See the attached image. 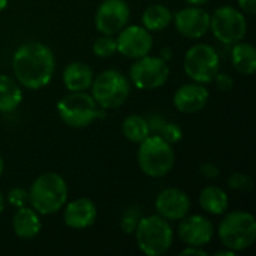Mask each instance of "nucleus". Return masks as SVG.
Here are the masks:
<instances>
[{
	"label": "nucleus",
	"mask_w": 256,
	"mask_h": 256,
	"mask_svg": "<svg viewBox=\"0 0 256 256\" xmlns=\"http://www.w3.org/2000/svg\"><path fill=\"white\" fill-rule=\"evenodd\" d=\"M12 230L15 236L22 240H32L38 237L42 230L39 213L27 206L18 208L12 218Z\"/></svg>",
	"instance_id": "nucleus-18"
},
{
	"label": "nucleus",
	"mask_w": 256,
	"mask_h": 256,
	"mask_svg": "<svg viewBox=\"0 0 256 256\" xmlns=\"http://www.w3.org/2000/svg\"><path fill=\"white\" fill-rule=\"evenodd\" d=\"M219 238L226 249L243 252L249 249L256 240V220L254 214L236 210L228 213L219 225Z\"/></svg>",
	"instance_id": "nucleus-5"
},
{
	"label": "nucleus",
	"mask_w": 256,
	"mask_h": 256,
	"mask_svg": "<svg viewBox=\"0 0 256 256\" xmlns=\"http://www.w3.org/2000/svg\"><path fill=\"white\" fill-rule=\"evenodd\" d=\"M3 170H4V162H3V159H2V156H0V176L3 174Z\"/></svg>",
	"instance_id": "nucleus-38"
},
{
	"label": "nucleus",
	"mask_w": 256,
	"mask_h": 256,
	"mask_svg": "<svg viewBox=\"0 0 256 256\" xmlns=\"http://www.w3.org/2000/svg\"><path fill=\"white\" fill-rule=\"evenodd\" d=\"M172 22V12L168 6L154 3L150 4L142 14V27L148 32H160L165 30Z\"/></svg>",
	"instance_id": "nucleus-23"
},
{
	"label": "nucleus",
	"mask_w": 256,
	"mask_h": 256,
	"mask_svg": "<svg viewBox=\"0 0 256 256\" xmlns=\"http://www.w3.org/2000/svg\"><path fill=\"white\" fill-rule=\"evenodd\" d=\"M92 96L102 110L120 108L129 98L130 82L116 69H106L93 78Z\"/></svg>",
	"instance_id": "nucleus-7"
},
{
	"label": "nucleus",
	"mask_w": 256,
	"mask_h": 256,
	"mask_svg": "<svg viewBox=\"0 0 256 256\" xmlns=\"http://www.w3.org/2000/svg\"><path fill=\"white\" fill-rule=\"evenodd\" d=\"M213 224L201 214L184 216L178 225V237L186 246L204 248L213 240Z\"/></svg>",
	"instance_id": "nucleus-15"
},
{
	"label": "nucleus",
	"mask_w": 256,
	"mask_h": 256,
	"mask_svg": "<svg viewBox=\"0 0 256 256\" xmlns=\"http://www.w3.org/2000/svg\"><path fill=\"white\" fill-rule=\"evenodd\" d=\"M141 218H142V216H141L138 207L129 208V210L124 213L123 219H122V230H123L126 234H132V232L135 231V228H136V225H138V222H140Z\"/></svg>",
	"instance_id": "nucleus-28"
},
{
	"label": "nucleus",
	"mask_w": 256,
	"mask_h": 256,
	"mask_svg": "<svg viewBox=\"0 0 256 256\" xmlns=\"http://www.w3.org/2000/svg\"><path fill=\"white\" fill-rule=\"evenodd\" d=\"M68 201V183L57 172H44L32 183L28 204L42 216L60 212Z\"/></svg>",
	"instance_id": "nucleus-2"
},
{
	"label": "nucleus",
	"mask_w": 256,
	"mask_h": 256,
	"mask_svg": "<svg viewBox=\"0 0 256 256\" xmlns=\"http://www.w3.org/2000/svg\"><path fill=\"white\" fill-rule=\"evenodd\" d=\"M117 34V51L128 58L144 57L153 48L152 33L142 26H124Z\"/></svg>",
	"instance_id": "nucleus-12"
},
{
	"label": "nucleus",
	"mask_w": 256,
	"mask_h": 256,
	"mask_svg": "<svg viewBox=\"0 0 256 256\" xmlns=\"http://www.w3.org/2000/svg\"><path fill=\"white\" fill-rule=\"evenodd\" d=\"M93 52L94 56L100 57V58H106L111 57L112 54L117 52V44L116 39L110 34H102L99 36L94 42H93Z\"/></svg>",
	"instance_id": "nucleus-25"
},
{
	"label": "nucleus",
	"mask_w": 256,
	"mask_h": 256,
	"mask_svg": "<svg viewBox=\"0 0 256 256\" xmlns=\"http://www.w3.org/2000/svg\"><path fill=\"white\" fill-rule=\"evenodd\" d=\"M200 206L201 208L213 216L224 214L228 210L230 198L226 192L219 186H207L200 194Z\"/></svg>",
	"instance_id": "nucleus-20"
},
{
	"label": "nucleus",
	"mask_w": 256,
	"mask_h": 256,
	"mask_svg": "<svg viewBox=\"0 0 256 256\" xmlns=\"http://www.w3.org/2000/svg\"><path fill=\"white\" fill-rule=\"evenodd\" d=\"M134 232L140 250L147 256L165 255L174 242V231L170 220L159 214L141 218Z\"/></svg>",
	"instance_id": "nucleus-4"
},
{
	"label": "nucleus",
	"mask_w": 256,
	"mask_h": 256,
	"mask_svg": "<svg viewBox=\"0 0 256 256\" xmlns=\"http://www.w3.org/2000/svg\"><path fill=\"white\" fill-rule=\"evenodd\" d=\"M154 208L166 220H182L190 210V198L182 189L168 188L156 196Z\"/></svg>",
	"instance_id": "nucleus-14"
},
{
	"label": "nucleus",
	"mask_w": 256,
	"mask_h": 256,
	"mask_svg": "<svg viewBox=\"0 0 256 256\" xmlns=\"http://www.w3.org/2000/svg\"><path fill=\"white\" fill-rule=\"evenodd\" d=\"M129 78L140 90H156L168 81L170 66L165 58L147 54L135 58L129 69Z\"/></svg>",
	"instance_id": "nucleus-10"
},
{
	"label": "nucleus",
	"mask_w": 256,
	"mask_h": 256,
	"mask_svg": "<svg viewBox=\"0 0 256 256\" xmlns=\"http://www.w3.org/2000/svg\"><path fill=\"white\" fill-rule=\"evenodd\" d=\"M98 218V208L88 198H76L64 204L63 220L70 230H86L94 224Z\"/></svg>",
	"instance_id": "nucleus-17"
},
{
	"label": "nucleus",
	"mask_w": 256,
	"mask_h": 256,
	"mask_svg": "<svg viewBox=\"0 0 256 256\" xmlns=\"http://www.w3.org/2000/svg\"><path fill=\"white\" fill-rule=\"evenodd\" d=\"M130 9L124 0H104L96 10L94 26L102 34L114 36L128 26Z\"/></svg>",
	"instance_id": "nucleus-11"
},
{
	"label": "nucleus",
	"mask_w": 256,
	"mask_h": 256,
	"mask_svg": "<svg viewBox=\"0 0 256 256\" xmlns=\"http://www.w3.org/2000/svg\"><path fill=\"white\" fill-rule=\"evenodd\" d=\"M213 81H214L218 90H220V92H230L234 87V80L225 72H218L214 75Z\"/></svg>",
	"instance_id": "nucleus-30"
},
{
	"label": "nucleus",
	"mask_w": 256,
	"mask_h": 256,
	"mask_svg": "<svg viewBox=\"0 0 256 256\" xmlns=\"http://www.w3.org/2000/svg\"><path fill=\"white\" fill-rule=\"evenodd\" d=\"M180 255L184 256V255H201V256H206L207 255V252L202 249V248H196V246H188V248H184L182 252H180Z\"/></svg>",
	"instance_id": "nucleus-33"
},
{
	"label": "nucleus",
	"mask_w": 256,
	"mask_h": 256,
	"mask_svg": "<svg viewBox=\"0 0 256 256\" xmlns=\"http://www.w3.org/2000/svg\"><path fill=\"white\" fill-rule=\"evenodd\" d=\"M208 98H210V93L206 88V86L192 81L189 84L180 86L176 90L172 102H174V106L180 112L195 114L206 108V105L208 104Z\"/></svg>",
	"instance_id": "nucleus-16"
},
{
	"label": "nucleus",
	"mask_w": 256,
	"mask_h": 256,
	"mask_svg": "<svg viewBox=\"0 0 256 256\" xmlns=\"http://www.w3.org/2000/svg\"><path fill=\"white\" fill-rule=\"evenodd\" d=\"M8 202L15 207V208H21L28 206V190L22 189V188H14L8 192Z\"/></svg>",
	"instance_id": "nucleus-29"
},
{
	"label": "nucleus",
	"mask_w": 256,
	"mask_h": 256,
	"mask_svg": "<svg viewBox=\"0 0 256 256\" xmlns=\"http://www.w3.org/2000/svg\"><path fill=\"white\" fill-rule=\"evenodd\" d=\"M228 186L238 192H250L254 189V180L243 172H234L228 178Z\"/></svg>",
	"instance_id": "nucleus-27"
},
{
	"label": "nucleus",
	"mask_w": 256,
	"mask_h": 256,
	"mask_svg": "<svg viewBox=\"0 0 256 256\" xmlns=\"http://www.w3.org/2000/svg\"><path fill=\"white\" fill-rule=\"evenodd\" d=\"M56 69L51 48L42 42L30 40L20 45L12 57V70L16 82L28 90H39L50 84Z\"/></svg>",
	"instance_id": "nucleus-1"
},
{
	"label": "nucleus",
	"mask_w": 256,
	"mask_h": 256,
	"mask_svg": "<svg viewBox=\"0 0 256 256\" xmlns=\"http://www.w3.org/2000/svg\"><path fill=\"white\" fill-rule=\"evenodd\" d=\"M22 102V90L15 78L0 74V112H10Z\"/></svg>",
	"instance_id": "nucleus-22"
},
{
	"label": "nucleus",
	"mask_w": 256,
	"mask_h": 256,
	"mask_svg": "<svg viewBox=\"0 0 256 256\" xmlns=\"http://www.w3.org/2000/svg\"><path fill=\"white\" fill-rule=\"evenodd\" d=\"M6 6H8V0H0V12H2V10H4V9H6Z\"/></svg>",
	"instance_id": "nucleus-37"
},
{
	"label": "nucleus",
	"mask_w": 256,
	"mask_h": 256,
	"mask_svg": "<svg viewBox=\"0 0 256 256\" xmlns=\"http://www.w3.org/2000/svg\"><path fill=\"white\" fill-rule=\"evenodd\" d=\"M210 30L222 44L234 45L244 39L248 21L242 10L232 6H222L210 15Z\"/></svg>",
	"instance_id": "nucleus-9"
},
{
	"label": "nucleus",
	"mask_w": 256,
	"mask_h": 256,
	"mask_svg": "<svg viewBox=\"0 0 256 256\" xmlns=\"http://www.w3.org/2000/svg\"><path fill=\"white\" fill-rule=\"evenodd\" d=\"M231 60L234 69L242 75H252L256 70V50L250 42H237L232 46Z\"/></svg>",
	"instance_id": "nucleus-21"
},
{
	"label": "nucleus",
	"mask_w": 256,
	"mask_h": 256,
	"mask_svg": "<svg viewBox=\"0 0 256 256\" xmlns=\"http://www.w3.org/2000/svg\"><path fill=\"white\" fill-rule=\"evenodd\" d=\"M200 174L208 180H214L220 176V170L218 168V165H214L213 162H204L200 166Z\"/></svg>",
	"instance_id": "nucleus-31"
},
{
	"label": "nucleus",
	"mask_w": 256,
	"mask_h": 256,
	"mask_svg": "<svg viewBox=\"0 0 256 256\" xmlns=\"http://www.w3.org/2000/svg\"><path fill=\"white\" fill-rule=\"evenodd\" d=\"M136 159L141 171L146 176L152 178H160L168 176L174 168L176 153L172 146L159 134H150L142 142H140Z\"/></svg>",
	"instance_id": "nucleus-3"
},
{
	"label": "nucleus",
	"mask_w": 256,
	"mask_h": 256,
	"mask_svg": "<svg viewBox=\"0 0 256 256\" xmlns=\"http://www.w3.org/2000/svg\"><path fill=\"white\" fill-rule=\"evenodd\" d=\"M237 2H238V6H240V9H242L244 14L255 15L256 0H237Z\"/></svg>",
	"instance_id": "nucleus-32"
},
{
	"label": "nucleus",
	"mask_w": 256,
	"mask_h": 256,
	"mask_svg": "<svg viewBox=\"0 0 256 256\" xmlns=\"http://www.w3.org/2000/svg\"><path fill=\"white\" fill-rule=\"evenodd\" d=\"M216 256H236V252H234V250H231V249H226V248H225V250H219V252H216Z\"/></svg>",
	"instance_id": "nucleus-34"
},
{
	"label": "nucleus",
	"mask_w": 256,
	"mask_h": 256,
	"mask_svg": "<svg viewBox=\"0 0 256 256\" xmlns=\"http://www.w3.org/2000/svg\"><path fill=\"white\" fill-rule=\"evenodd\" d=\"M176 28L188 39H200L210 30V14L200 6H188L172 15Z\"/></svg>",
	"instance_id": "nucleus-13"
},
{
	"label": "nucleus",
	"mask_w": 256,
	"mask_h": 256,
	"mask_svg": "<svg viewBox=\"0 0 256 256\" xmlns=\"http://www.w3.org/2000/svg\"><path fill=\"white\" fill-rule=\"evenodd\" d=\"M58 117L69 128H87L102 117L100 106L87 92H69L57 102Z\"/></svg>",
	"instance_id": "nucleus-6"
},
{
	"label": "nucleus",
	"mask_w": 256,
	"mask_h": 256,
	"mask_svg": "<svg viewBox=\"0 0 256 256\" xmlns=\"http://www.w3.org/2000/svg\"><path fill=\"white\" fill-rule=\"evenodd\" d=\"M3 210H4V196H3V194L0 192V214L3 213Z\"/></svg>",
	"instance_id": "nucleus-36"
},
{
	"label": "nucleus",
	"mask_w": 256,
	"mask_h": 256,
	"mask_svg": "<svg viewBox=\"0 0 256 256\" xmlns=\"http://www.w3.org/2000/svg\"><path fill=\"white\" fill-rule=\"evenodd\" d=\"M93 78V70L84 62H72L63 70V84L69 92H87Z\"/></svg>",
	"instance_id": "nucleus-19"
},
{
	"label": "nucleus",
	"mask_w": 256,
	"mask_h": 256,
	"mask_svg": "<svg viewBox=\"0 0 256 256\" xmlns=\"http://www.w3.org/2000/svg\"><path fill=\"white\" fill-rule=\"evenodd\" d=\"M186 75L200 84H208L219 72L220 60L218 51L208 44H195L184 54Z\"/></svg>",
	"instance_id": "nucleus-8"
},
{
	"label": "nucleus",
	"mask_w": 256,
	"mask_h": 256,
	"mask_svg": "<svg viewBox=\"0 0 256 256\" xmlns=\"http://www.w3.org/2000/svg\"><path fill=\"white\" fill-rule=\"evenodd\" d=\"M122 130H123V135H124L130 142H135V144L142 142V141L152 134L150 122H147L144 117L136 116V114L128 116V117L123 120V123H122Z\"/></svg>",
	"instance_id": "nucleus-24"
},
{
	"label": "nucleus",
	"mask_w": 256,
	"mask_h": 256,
	"mask_svg": "<svg viewBox=\"0 0 256 256\" xmlns=\"http://www.w3.org/2000/svg\"><path fill=\"white\" fill-rule=\"evenodd\" d=\"M189 4H194V6H201V4H204V3H207L208 0H186Z\"/></svg>",
	"instance_id": "nucleus-35"
},
{
	"label": "nucleus",
	"mask_w": 256,
	"mask_h": 256,
	"mask_svg": "<svg viewBox=\"0 0 256 256\" xmlns=\"http://www.w3.org/2000/svg\"><path fill=\"white\" fill-rule=\"evenodd\" d=\"M158 134H159L165 141H168L171 146L180 142L182 138H183V130H182V128H180L177 123H171V122H162V123L158 126Z\"/></svg>",
	"instance_id": "nucleus-26"
}]
</instances>
